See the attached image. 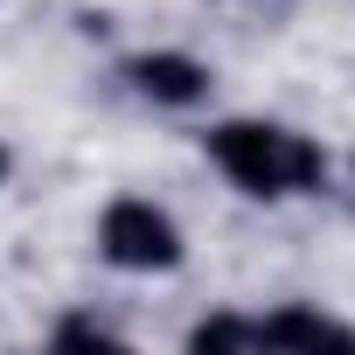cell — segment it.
<instances>
[{
  "mask_svg": "<svg viewBox=\"0 0 355 355\" xmlns=\"http://www.w3.org/2000/svg\"><path fill=\"white\" fill-rule=\"evenodd\" d=\"M202 153L244 202H300L327 189V146L286 119H216L202 132Z\"/></svg>",
  "mask_w": 355,
  "mask_h": 355,
  "instance_id": "obj_1",
  "label": "cell"
},
{
  "mask_svg": "<svg viewBox=\"0 0 355 355\" xmlns=\"http://www.w3.org/2000/svg\"><path fill=\"white\" fill-rule=\"evenodd\" d=\"M98 258L125 279H167V272H182L189 258V237L182 223H174V209H160L153 196H112L98 209Z\"/></svg>",
  "mask_w": 355,
  "mask_h": 355,
  "instance_id": "obj_2",
  "label": "cell"
},
{
  "mask_svg": "<svg viewBox=\"0 0 355 355\" xmlns=\"http://www.w3.org/2000/svg\"><path fill=\"white\" fill-rule=\"evenodd\" d=\"M119 84L153 112H202L216 98V70L196 49H132L119 63Z\"/></svg>",
  "mask_w": 355,
  "mask_h": 355,
  "instance_id": "obj_3",
  "label": "cell"
},
{
  "mask_svg": "<svg viewBox=\"0 0 355 355\" xmlns=\"http://www.w3.org/2000/svg\"><path fill=\"white\" fill-rule=\"evenodd\" d=\"M258 327H265V355H320V348L355 355V327L320 313V306H306V300H286V306L258 313Z\"/></svg>",
  "mask_w": 355,
  "mask_h": 355,
  "instance_id": "obj_4",
  "label": "cell"
},
{
  "mask_svg": "<svg viewBox=\"0 0 355 355\" xmlns=\"http://www.w3.org/2000/svg\"><path fill=\"white\" fill-rule=\"evenodd\" d=\"M182 348H189V355H265V327H258V313L216 306V313H202V320L182 334Z\"/></svg>",
  "mask_w": 355,
  "mask_h": 355,
  "instance_id": "obj_5",
  "label": "cell"
},
{
  "mask_svg": "<svg viewBox=\"0 0 355 355\" xmlns=\"http://www.w3.org/2000/svg\"><path fill=\"white\" fill-rule=\"evenodd\" d=\"M49 348H84V355H132V341H125L119 327L91 320V313H63V320L49 327Z\"/></svg>",
  "mask_w": 355,
  "mask_h": 355,
  "instance_id": "obj_6",
  "label": "cell"
},
{
  "mask_svg": "<svg viewBox=\"0 0 355 355\" xmlns=\"http://www.w3.org/2000/svg\"><path fill=\"white\" fill-rule=\"evenodd\" d=\"M209 8H258V15H272V8H286V0H209Z\"/></svg>",
  "mask_w": 355,
  "mask_h": 355,
  "instance_id": "obj_7",
  "label": "cell"
},
{
  "mask_svg": "<svg viewBox=\"0 0 355 355\" xmlns=\"http://www.w3.org/2000/svg\"><path fill=\"white\" fill-rule=\"evenodd\" d=\"M8 174H15V153H8V146H0V189H8Z\"/></svg>",
  "mask_w": 355,
  "mask_h": 355,
  "instance_id": "obj_8",
  "label": "cell"
}]
</instances>
